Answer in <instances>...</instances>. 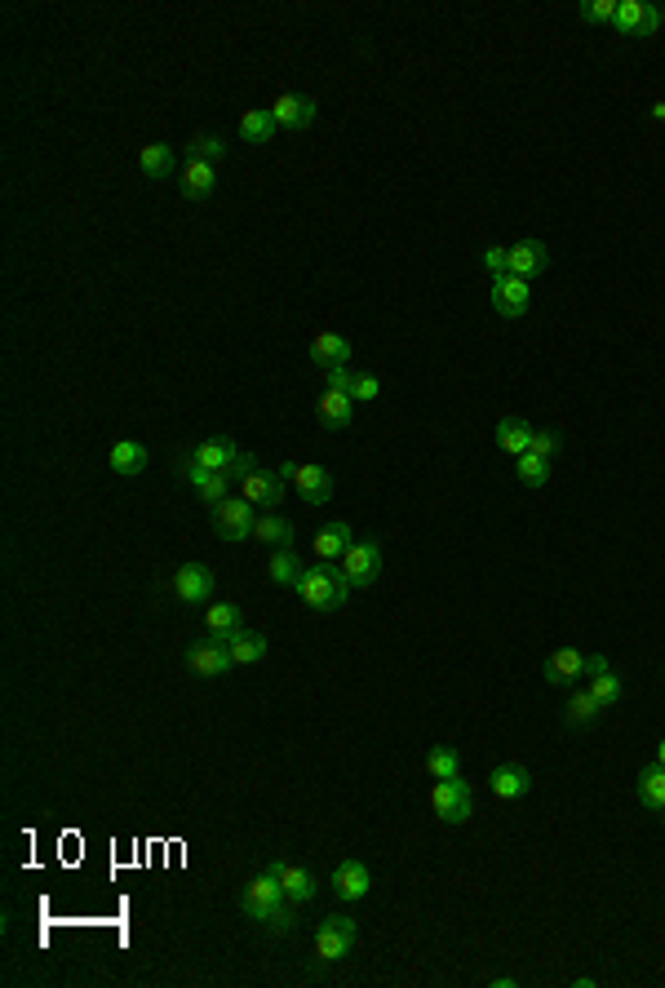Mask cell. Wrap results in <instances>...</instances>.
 <instances>
[{"mask_svg":"<svg viewBox=\"0 0 665 988\" xmlns=\"http://www.w3.org/2000/svg\"><path fill=\"white\" fill-rule=\"evenodd\" d=\"M311 364H320L324 373H329V368H346L351 364V342H346L342 333H320L311 342Z\"/></svg>","mask_w":665,"mask_h":988,"instance_id":"obj_21","label":"cell"},{"mask_svg":"<svg viewBox=\"0 0 665 988\" xmlns=\"http://www.w3.org/2000/svg\"><path fill=\"white\" fill-rule=\"evenodd\" d=\"M227 647H231V661L235 665H258L262 656H266V634H258V630H235V634H227Z\"/></svg>","mask_w":665,"mask_h":988,"instance_id":"obj_24","label":"cell"},{"mask_svg":"<svg viewBox=\"0 0 665 988\" xmlns=\"http://www.w3.org/2000/svg\"><path fill=\"white\" fill-rule=\"evenodd\" d=\"M479 262H484V271L493 275V280H497V275H510V249H501V244H488Z\"/></svg>","mask_w":665,"mask_h":988,"instance_id":"obj_41","label":"cell"},{"mask_svg":"<svg viewBox=\"0 0 665 988\" xmlns=\"http://www.w3.org/2000/svg\"><path fill=\"white\" fill-rule=\"evenodd\" d=\"M191 457H196L204 470H222V475H227V470H231V461L240 457V448H235L231 439H222V435H218V439H204V444H200L196 452H191Z\"/></svg>","mask_w":665,"mask_h":988,"instance_id":"obj_27","label":"cell"},{"mask_svg":"<svg viewBox=\"0 0 665 988\" xmlns=\"http://www.w3.org/2000/svg\"><path fill=\"white\" fill-rule=\"evenodd\" d=\"M550 266V249L541 240H519L510 244V275H519V280H532V275H541Z\"/></svg>","mask_w":665,"mask_h":988,"instance_id":"obj_19","label":"cell"},{"mask_svg":"<svg viewBox=\"0 0 665 988\" xmlns=\"http://www.w3.org/2000/svg\"><path fill=\"white\" fill-rule=\"evenodd\" d=\"M431 811L444 820V825H462V820H470V789H466V780L462 776H457V780H435Z\"/></svg>","mask_w":665,"mask_h":988,"instance_id":"obj_6","label":"cell"},{"mask_svg":"<svg viewBox=\"0 0 665 988\" xmlns=\"http://www.w3.org/2000/svg\"><path fill=\"white\" fill-rule=\"evenodd\" d=\"M351 413H355V399L342 395V390H324L320 395V421L329 430H346L351 426Z\"/></svg>","mask_w":665,"mask_h":988,"instance_id":"obj_28","label":"cell"},{"mask_svg":"<svg viewBox=\"0 0 665 988\" xmlns=\"http://www.w3.org/2000/svg\"><path fill=\"white\" fill-rule=\"evenodd\" d=\"M368 887H373V873H368L364 860H342V864L333 869V891H337V900L355 904V900H364V895H368Z\"/></svg>","mask_w":665,"mask_h":988,"instance_id":"obj_15","label":"cell"},{"mask_svg":"<svg viewBox=\"0 0 665 988\" xmlns=\"http://www.w3.org/2000/svg\"><path fill=\"white\" fill-rule=\"evenodd\" d=\"M293 922H298V918H293V909H280L266 926H275V931H293Z\"/></svg>","mask_w":665,"mask_h":988,"instance_id":"obj_45","label":"cell"},{"mask_svg":"<svg viewBox=\"0 0 665 988\" xmlns=\"http://www.w3.org/2000/svg\"><path fill=\"white\" fill-rule=\"evenodd\" d=\"M253 541H262V545H271V550H284V545H293V523L284 519V514H262L258 519V528H253Z\"/></svg>","mask_w":665,"mask_h":988,"instance_id":"obj_29","label":"cell"},{"mask_svg":"<svg viewBox=\"0 0 665 988\" xmlns=\"http://www.w3.org/2000/svg\"><path fill=\"white\" fill-rule=\"evenodd\" d=\"M426 771H431V780H457L462 776V758H457L453 745H435L426 754Z\"/></svg>","mask_w":665,"mask_h":988,"instance_id":"obj_33","label":"cell"},{"mask_svg":"<svg viewBox=\"0 0 665 988\" xmlns=\"http://www.w3.org/2000/svg\"><path fill=\"white\" fill-rule=\"evenodd\" d=\"M603 714V705L590 696V687L586 692H572V701H568V723L572 727H586V723H595V718Z\"/></svg>","mask_w":665,"mask_h":988,"instance_id":"obj_38","label":"cell"},{"mask_svg":"<svg viewBox=\"0 0 665 988\" xmlns=\"http://www.w3.org/2000/svg\"><path fill=\"white\" fill-rule=\"evenodd\" d=\"M182 475L191 479L196 497H200V501H209V506H218V501L227 497V488H231V479L222 475V470H204L196 457H182Z\"/></svg>","mask_w":665,"mask_h":988,"instance_id":"obj_16","label":"cell"},{"mask_svg":"<svg viewBox=\"0 0 665 988\" xmlns=\"http://www.w3.org/2000/svg\"><path fill=\"white\" fill-rule=\"evenodd\" d=\"M377 395H382V382H377L373 373H355V386H351V399H355V404H373Z\"/></svg>","mask_w":665,"mask_h":988,"instance_id":"obj_42","label":"cell"},{"mask_svg":"<svg viewBox=\"0 0 665 988\" xmlns=\"http://www.w3.org/2000/svg\"><path fill=\"white\" fill-rule=\"evenodd\" d=\"M488 789H493V798H501V802H515L532 789V776H528L524 763H501L493 776H488Z\"/></svg>","mask_w":665,"mask_h":988,"instance_id":"obj_18","label":"cell"},{"mask_svg":"<svg viewBox=\"0 0 665 988\" xmlns=\"http://www.w3.org/2000/svg\"><path fill=\"white\" fill-rule=\"evenodd\" d=\"M586 678H590V696H595L603 709L621 705L626 687H621V678L608 670V656H586Z\"/></svg>","mask_w":665,"mask_h":988,"instance_id":"obj_14","label":"cell"},{"mask_svg":"<svg viewBox=\"0 0 665 988\" xmlns=\"http://www.w3.org/2000/svg\"><path fill=\"white\" fill-rule=\"evenodd\" d=\"M617 5L621 0H581L577 14L586 18V23H617Z\"/></svg>","mask_w":665,"mask_h":988,"instance_id":"obj_39","label":"cell"},{"mask_svg":"<svg viewBox=\"0 0 665 988\" xmlns=\"http://www.w3.org/2000/svg\"><path fill=\"white\" fill-rule=\"evenodd\" d=\"M178 187H182L187 200H209L213 187H218V169H213V164H187L182 178H178Z\"/></svg>","mask_w":665,"mask_h":988,"instance_id":"obj_25","label":"cell"},{"mask_svg":"<svg viewBox=\"0 0 665 988\" xmlns=\"http://www.w3.org/2000/svg\"><path fill=\"white\" fill-rule=\"evenodd\" d=\"M515 479L524 483V488H546V479H550V461H541L537 452H524V457L515 461Z\"/></svg>","mask_w":665,"mask_h":988,"instance_id":"obj_37","label":"cell"},{"mask_svg":"<svg viewBox=\"0 0 665 988\" xmlns=\"http://www.w3.org/2000/svg\"><path fill=\"white\" fill-rule=\"evenodd\" d=\"M271 116L280 129H306V125H315V116H320V102L306 98V94H280L271 107Z\"/></svg>","mask_w":665,"mask_h":988,"instance_id":"obj_13","label":"cell"},{"mask_svg":"<svg viewBox=\"0 0 665 988\" xmlns=\"http://www.w3.org/2000/svg\"><path fill=\"white\" fill-rule=\"evenodd\" d=\"M488 297H493V311L506 315V319H519L532 306V288H528V280H519V275H497Z\"/></svg>","mask_w":665,"mask_h":988,"instance_id":"obj_9","label":"cell"},{"mask_svg":"<svg viewBox=\"0 0 665 988\" xmlns=\"http://www.w3.org/2000/svg\"><path fill=\"white\" fill-rule=\"evenodd\" d=\"M173 594H178L182 603H209L213 599V572L204 568V563H182V568L173 572Z\"/></svg>","mask_w":665,"mask_h":988,"instance_id":"obj_12","label":"cell"},{"mask_svg":"<svg viewBox=\"0 0 665 988\" xmlns=\"http://www.w3.org/2000/svg\"><path fill=\"white\" fill-rule=\"evenodd\" d=\"M253 528H258V514H253V506L244 497H222L213 506V532L222 541H244V537H253Z\"/></svg>","mask_w":665,"mask_h":988,"instance_id":"obj_4","label":"cell"},{"mask_svg":"<svg viewBox=\"0 0 665 988\" xmlns=\"http://www.w3.org/2000/svg\"><path fill=\"white\" fill-rule=\"evenodd\" d=\"M652 120H661L665 125V102H652Z\"/></svg>","mask_w":665,"mask_h":988,"instance_id":"obj_46","label":"cell"},{"mask_svg":"<svg viewBox=\"0 0 665 988\" xmlns=\"http://www.w3.org/2000/svg\"><path fill=\"white\" fill-rule=\"evenodd\" d=\"M293 590H298L302 603L315 607V612H337V607L346 603V590H351V585H346L342 568H302Z\"/></svg>","mask_w":665,"mask_h":988,"instance_id":"obj_1","label":"cell"},{"mask_svg":"<svg viewBox=\"0 0 665 988\" xmlns=\"http://www.w3.org/2000/svg\"><path fill=\"white\" fill-rule=\"evenodd\" d=\"M275 116H271V107H249L240 116V138L244 142H253V147H262V142H271L275 138Z\"/></svg>","mask_w":665,"mask_h":988,"instance_id":"obj_26","label":"cell"},{"mask_svg":"<svg viewBox=\"0 0 665 988\" xmlns=\"http://www.w3.org/2000/svg\"><path fill=\"white\" fill-rule=\"evenodd\" d=\"M107 461H111V470H116V475L133 479V475H142V470H147V444H138V439H120V444H111Z\"/></svg>","mask_w":665,"mask_h":988,"instance_id":"obj_22","label":"cell"},{"mask_svg":"<svg viewBox=\"0 0 665 988\" xmlns=\"http://www.w3.org/2000/svg\"><path fill=\"white\" fill-rule=\"evenodd\" d=\"M661 23H665V14H661L657 5H648V18H643V36H657Z\"/></svg>","mask_w":665,"mask_h":988,"instance_id":"obj_44","label":"cell"},{"mask_svg":"<svg viewBox=\"0 0 665 988\" xmlns=\"http://www.w3.org/2000/svg\"><path fill=\"white\" fill-rule=\"evenodd\" d=\"M227 156V142L218 138V133H196V138L187 142V164H213Z\"/></svg>","mask_w":665,"mask_h":988,"instance_id":"obj_34","label":"cell"},{"mask_svg":"<svg viewBox=\"0 0 665 988\" xmlns=\"http://www.w3.org/2000/svg\"><path fill=\"white\" fill-rule=\"evenodd\" d=\"M240 497L244 501H249V506L253 510H275V506H280V501H284V479H280V470H253V475L249 479H240Z\"/></svg>","mask_w":665,"mask_h":988,"instance_id":"obj_8","label":"cell"},{"mask_svg":"<svg viewBox=\"0 0 665 988\" xmlns=\"http://www.w3.org/2000/svg\"><path fill=\"white\" fill-rule=\"evenodd\" d=\"M639 802L648 811H661V816H665V767L661 763H652V767L639 771Z\"/></svg>","mask_w":665,"mask_h":988,"instance_id":"obj_30","label":"cell"},{"mask_svg":"<svg viewBox=\"0 0 665 988\" xmlns=\"http://www.w3.org/2000/svg\"><path fill=\"white\" fill-rule=\"evenodd\" d=\"M657 763L665 767V740H661V745H657Z\"/></svg>","mask_w":665,"mask_h":988,"instance_id":"obj_47","label":"cell"},{"mask_svg":"<svg viewBox=\"0 0 665 988\" xmlns=\"http://www.w3.org/2000/svg\"><path fill=\"white\" fill-rule=\"evenodd\" d=\"M337 563H342L346 585H351V590H364V585H373L377 576H382V545L377 541H355Z\"/></svg>","mask_w":665,"mask_h":988,"instance_id":"obj_5","label":"cell"},{"mask_svg":"<svg viewBox=\"0 0 665 988\" xmlns=\"http://www.w3.org/2000/svg\"><path fill=\"white\" fill-rule=\"evenodd\" d=\"M293 488H298V497L306 501V506H324V501H333V475L324 466H306V461H298L293 466Z\"/></svg>","mask_w":665,"mask_h":988,"instance_id":"obj_10","label":"cell"},{"mask_svg":"<svg viewBox=\"0 0 665 988\" xmlns=\"http://www.w3.org/2000/svg\"><path fill=\"white\" fill-rule=\"evenodd\" d=\"M266 873H275V878H280V887H284V895H289L293 904H306V900L315 895V878L302 869V864H293V860H271V864H266Z\"/></svg>","mask_w":665,"mask_h":988,"instance_id":"obj_17","label":"cell"},{"mask_svg":"<svg viewBox=\"0 0 665 988\" xmlns=\"http://www.w3.org/2000/svg\"><path fill=\"white\" fill-rule=\"evenodd\" d=\"M289 895H284V887H280V878L275 873H262V878H253L249 887H244V895H240V913L244 918H253V922H271L275 913L280 909H289Z\"/></svg>","mask_w":665,"mask_h":988,"instance_id":"obj_2","label":"cell"},{"mask_svg":"<svg viewBox=\"0 0 665 988\" xmlns=\"http://www.w3.org/2000/svg\"><path fill=\"white\" fill-rule=\"evenodd\" d=\"M204 625H209L213 638H227V634L240 630V607L235 603H209L204 607Z\"/></svg>","mask_w":665,"mask_h":988,"instance_id":"obj_32","label":"cell"},{"mask_svg":"<svg viewBox=\"0 0 665 988\" xmlns=\"http://www.w3.org/2000/svg\"><path fill=\"white\" fill-rule=\"evenodd\" d=\"M187 665H191V674H200V678H222L235 665L227 638H200V643H191Z\"/></svg>","mask_w":665,"mask_h":988,"instance_id":"obj_7","label":"cell"},{"mask_svg":"<svg viewBox=\"0 0 665 988\" xmlns=\"http://www.w3.org/2000/svg\"><path fill=\"white\" fill-rule=\"evenodd\" d=\"M497 448L510 452V457H524L532 448V426L524 417H501L497 421Z\"/></svg>","mask_w":665,"mask_h":988,"instance_id":"obj_23","label":"cell"},{"mask_svg":"<svg viewBox=\"0 0 665 988\" xmlns=\"http://www.w3.org/2000/svg\"><path fill=\"white\" fill-rule=\"evenodd\" d=\"M271 581L275 585H298V576H302V559L293 554V545H284V550H275L271 554Z\"/></svg>","mask_w":665,"mask_h":988,"instance_id":"obj_35","label":"cell"},{"mask_svg":"<svg viewBox=\"0 0 665 988\" xmlns=\"http://www.w3.org/2000/svg\"><path fill=\"white\" fill-rule=\"evenodd\" d=\"M559 448H564V439H559L555 430H532V448L528 452H537L541 461H555Z\"/></svg>","mask_w":665,"mask_h":988,"instance_id":"obj_40","label":"cell"},{"mask_svg":"<svg viewBox=\"0 0 665 988\" xmlns=\"http://www.w3.org/2000/svg\"><path fill=\"white\" fill-rule=\"evenodd\" d=\"M355 940H360L355 922L342 918V913H333V918H324L320 926H315V962H320V966L342 962V957L355 949Z\"/></svg>","mask_w":665,"mask_h":988,"instance_id":"obj_3","label":"cell"},{"mask_svg":"<svg viewBox=\"0 0 665 988\" xmlns=\"http://www.w3.org/2000/svg\"><path fill=\"white\" fill-rule=\"evenodd\" d=\"M643 18H648V0H621L617 5V32L621 36H643Z\"/></svg>","mask_w":665,"mask_h":988,"instance_id":"obj_36","label":"cell"},{"mask_svg":"<svg viewBox=\"0 0 665 988\" xmlns=\"http://www.w3.org/2000/svg\"><path fill=\"white\" fill-rule=\"evenodd\" d=\"M138 164H142V173H147V178H169L173 164H178V156L169 151V142H147V147H142V156H138Z\"/></svg>","mask_w":665,"mask_h":988,"instance_id":"obj_31","label":"cell"},{"mask_svg":"<svg viewBox=\"0 0 665 988\" xmlns=\"http://www.w3.org/2000/svg\"><path fill=\"white\" fill-rule=\"evenodd\" d=\"M351 545H355V532H351V523H342V519H337V523H324V528L315 532L311 550L320 554L324 563H333V559H342V554L351 550Z\"/></svg>","mask_w":665,"mask_h":988,"instance_id":"obj_20","label":"cell"},{"mask_svg":"<svg viewBox=\"0 0 665 988\" xmlns=\"http://www.w3.org/2000/svg\"><path fill=\"white\" fill-rule=\"evenodd\" d=\"M541 678H546L550 687H572L577 678H586V656H581L577 647H559V652L546 656V665H541Z\"/></svg>","mask_w":665,"mask_h":988,"instance_id":"obj_11","label":"cell"},{"mask_svg":"<svg viewBox=\"0 0 665 988\" xmlns=\"http://www.w3.org/2000/svg\"><path fill=\"white\" fill-rule=\"evenodd\" d=\"M329 390H342V395H351V386H355V373H351V364L346 368H329Z\"/></svg>","mask_w":665,"mask_h":988,"instance_id":"obj_43","label":"cell"}]
</instances>
